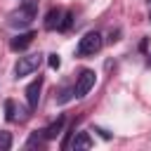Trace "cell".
I'll list each match as a JSON object with an SVG mask.
<instances>
[{
  "label": "cell",
  "instance_id": "1",
  "mask_svg": "<svg viewBox=\"0 0 151 151\" xmlns=\"http://www.w3.org/2000/svg\"><path fill=\"white\" fill-rule=\"evenodd\" d=\"M35 14H38V2H35V0H26L19 9L12 12V17H9V26H14V28L28 26V24L35 19Z\"/></svg>",
  "mask_w": 151,
  "mask_h": 151
},
{
  "label": "cell",
  "instance_id": "2",
  "mask_svg": "<svg viewBox=\"0 0 151 151\" xmlns=\"http://www.w3.org/2000/svg\"><path fill=\"white\" fill-rule=\"evenodd\" d=\"M101 45H104L101 33L90 31V33H85V35L80 38V42H78V57H92V54H97V52L101 50Z\"/></svg>",
  "mask_w": 151,
  "mask_h": 151
},
{
  "label": "cell",
  "instance_id": "3",
  "mask_svg": "<svg viewBox=\"0 0 151 151\" xmlns=\"http://www.w3.org/2000/svg\"><path fill=\"white\" fill-rule=\"evenodd\" d=\"M42 64V54H26V57H19L17 66H14V76L17 78H24V76H31L33 71H38Z\"/></svg>",
  "mask_w": 151,
  "mask_h": 151
},
{
  "label": "cell",
  "instance_id": "4",
  "mask_svg": "<svg viewBox=\"0 0 151 151\" xmlns=\"http://www.w3.org/2000/svg\"><path fill=\"white\" fill-rule=\"evenodd\" d=\"M94 80H97V73L92 68H83L78 80H76V87H73V94L76 97H85L92 87H94Z\"/></svg>",
  "mask_w": 151,
  "mask_h": 151
},
{
  "label": "cell",
  "instance_id": "5",
  "mask_svg": "<svg viewBox=\"0 0 151 151\" xmlns=\"http://www.w3.org/2000/svg\"><path fill=\"white\" fill-rule=\"evenodd\" d=\"M64 17H66V12H64L61 7H52V9L47 12V17H45V28H47V31L61 28V24H64Z\"/></svg>",
  "mask_w": 151,
  "mask_h": 151
},
{
  "label": "cell",
  "instance_id": "6",
  "mask_svg": "<svg viewBox=\"0 0 151 151\" xmlns=\"http://www.w3.org/2000/svg\"><path fill=\"white\" fill-rule=\"evenodd\" d=\"M40 90H42V76H38V78L26 87V101H28V109H35V106H38Z\"/></svg>",
  "mask_w": 151,
  "mask_h": 151
},
{
  "label": "cell",
  "instance_id": "7",
  "mask_svg": "<svg viewBox=\"0 0 151 151\" xmlns=\"http://www.w3.org/2000/svg\"><path fill=\"white\" fill-rule=\"evenodd\" d=\"M33 38H35V33H33V31H24V33H19V35H14V38H12L9 47H12L14 52H19V50H26V47L33 42Z\"/></svg>",
  "mask_w": 151,
  "mask_h": 151
},
{
  "label": "cell",
  "instance_id": "8",
  "mask_svg": "<svg viewBox=\"0 0 151 151\" xmlns=\"http://www.w3.org/2000/svg\"><path fill=\"white\" fill-rule=\"evenodd\" d=\"M64 123H66V118H64V116H59L54 123H50V125L42 130V132H45V137H47V142H50V139H57V134L64 130Z\"/></svg>",
  "mask_w": 151,
  "mask_h": 151
},
{
  "label": "cell",
  "instance_id": "9",
  "mask_svg": "<svg viewBox=\"0 0 151 151\" xmlns=\"http://www.w3.org/2000/svg\"><path fill=\"white\" fill-rule=\"evenodd\" d=\"M68 146H73V149H90V146H92V139H90L87 132H78L76 139H73Z\"/></svg>",
  "mask_w": 151,
  "mask_h": 151
},
{
  "label": "cell",
  "instance_id": "10",
  "mask_svg": "<svg viewBox=\"0 0 151 151\" xmlns=\"http://www.w3.org/2000/svg\"><path fill=\"white\" fill-rule=\"evenodd\" d=\"M47 142V137H45V132L42 130H38V132H33L31 137H28V142H26V146L28 149H33V146H42Z\"/></svg>",
  "mask_w": 151,
  "mask_h": 151
},
{
  "label": "cell",
  "instance_id": "11",
  "mask_svg": "<svg viewBox=\"0 0 151 151\" xmlns=\"http://www.w3.org/2000/svg\"><path fill=\"white\" fill-rule=\"evenodd\" d=\"M12 149V134L9 132H0V151H9Z\"/></svg>",
  "mask_w": 151,
  "mask_h": 151
},
{
  "label": "cell",
  "instance_id": "12",
  "mask_svg": "<svg viewBox=\"0 0 151 151\" xmlns=\"http://www.w3.org/2000/svg\"><path fill=\"white\" fill-rule=\"evenodd\" d=\"M5 111H7V120H17V118H19V116H17V106H14L12 99L5 101Z\"/></svg>",
  "mask_w": 151,
  "mask_h": 151
},
{
  "label": "cell",
  "instance_id": "13",
  "mask_svg": "<svg viewBox=\"0 0 151 151\" xmlns=\"http://www.w3.org/2000/svg\"><path fill=\"white\" fill-rule=\"evenodd\" d=\"M71 24H73V14H71V12H66L64 24H61V28H59V31H68V28H71Z\"/></svg>",
  "mask_w": 151,
  "mask_h": 151
},
{
  "label": "cell",
  "instance_id": "14",
  "mask_svg": "<svg viewBox=\"0 0 151 151\" xmlns=\"http://www.w3.org/2000/svg\"><path fill=\"white\" fill-rule=\"evenodd\" d=\"M50 66H52V68H59V66H61L59 54H50Z\"/></svg>",
  "mask_w": 151,
  "mask_h": 151
},
{
  "label": "cell",
  "instance_id": "15",
  "mask_svg": "<svg viewBox=\"0 0 151 151\" xmlns=\"http://www.w3.org/2000/svg\"><path fill=\"white\" fill-rule=\"evenodd\" d=\"M149 5H151V0H149Z\"/></svg>",
  "mask_w": 151,
  "mask_h": 151
},
{
  "label": "cell",
  "instance_id": "16",
  "mask_svg": "<svg viewBox=\"0 0 151 151\" xmlns=\"http://www.w3.org/2000/svg\"><path fill=\"white\" fill-rule=\"evenodd\" d=\"M149 19H151V17H149Z\"/></svg>",
  "mask_w": 151,
  "mask_h": 151
}]
</instances>
